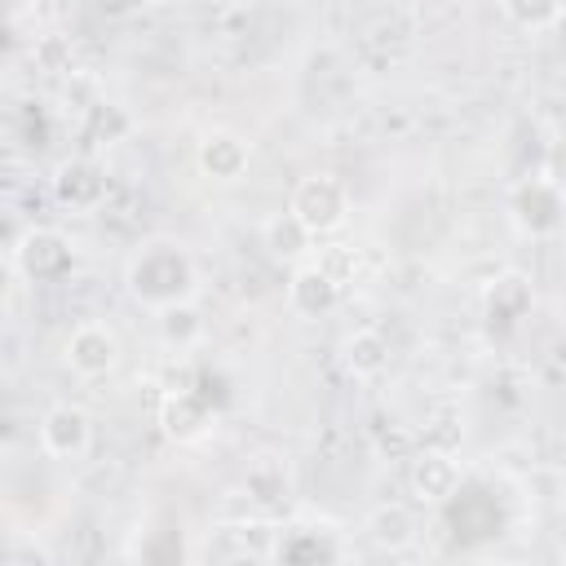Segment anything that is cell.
Listing matches in <instances>:
<instances>
[{
    "label": "cell",
    "mask_w": 566,
    "mask_h": 566,
    "mask_svg": "<svg viewBox=\"0 0 566 566\" xmlns=\"http://www.w3.org/2000/svg\"><path fill=\"white\" fill-rule=\"evenodd\" d=\"M124 287L137 305L164 314L172 305H186L195 301V287H199V270L190 261V252L177 243V239H150L142 243L128 265H124Z\"/></svg>",
    "instance_id": "6da1fadb"
},
{
    "label": "cell",
    "mask_w": 566,
    "mask_h": 566,
    "mask_svg": "<svg viewBox=\"0 0 566 566\" xmlns=\"http://www.w3.org/2000/svg\"><path fill=\"white\" fill-rule=\"evenodd\" d=\"M509 217L526 239H553L566 226V190L539 168L509 186Z\"/></svg>",
    "instance_id": "7a4b0ae2"
},
{
    "label": "cell",
    "mask_w": 566,
    "mask_h": 566,
    "mask_svg": "<svg viewBox=\"0 0 566 566\" xmlns=\"http://www.w3.org/2000/svg\"><path fill=\"white\" fill-rule=\"evenodd\" d=\"M287 212L314 239H323V234H332V230H340L349 221V186L340 177H332V172H310V177H301L292 186Z\"/></svg>",
    "instance_id": "3957f363"
},
{
    "label": "cell",
    "mask_w": 566,
    "mask_h": 566,
    "mask_svg": "<svg viewBox=\"0 0 566 566\" xmlns=\"http://www.w3.org/2000/svg\"><path fill=\"white\" fill-rule=\"evenodd\" d=\"M13 270L31 283H57L75 270V243L62 234V230H49V226H31L13 252H9Z\"/></svg>",
    "instance_id": "277c9868"
},
{
    "label": "cell",
    "mask_w": 566,
    "mask_h": 566,
    "mask_svg": "<svg viewBox=\"0 0 566 566\" xmlns=\"http://www.w3.org/2000/svg\"><path fill=\"white\" fill-rule=\"evenodd\" d=\"M119 354H124V349H119L115 327H111V323H97V318L71 327V336H66V345H62V363H66L80 380H102V376H111V371L119 367Z\"/></svg>",
    "instance_id": "5b68a950"
},
{
    "label": "cell",
    "mask_w": 566,
    "mask_h": 566,
    "mask_svg": "<svg viewBox=\"0 0 566 566\" xmlns=\"http://www.w3.org/2000/svg\"><path fill=\"white\" fill-rule=\"evenodd\" d=\"M93 447V420L75 402H57L40 416V451L49 460H84Z\"/></svg>",
    "instance_id": "8992f818"
},
{
    "label": "cell",
    "mask_w": 566,
    "mask_h": 566,
    "mask_svg": "<svg viewBox=\"0 0 566 566\" xmlns=\"http://www.w3.org/2000/svg\"><path fill=\"white\" fill-rule=\"evenodd\" d=\"M195 164H199L203 177L230 186V181H239V177L248 172V164H252V142L239 137V133H230V128H212V133L195 146Z\"/></svg>",
    "instance_id": "52a82bcc"
},
{
    "label": "cell",
    "mask_w": 566,
    "mask_h": 566,
    "mask_svg": "<svg viewBox=\"0 0 566 566\" xmlns=\"http://www.w3.org/2000/svg\"><path fill=\"white\" fill-rule=\"evenodd\" d=\"M535 305V292L522 274H500L491 287H486V301H482V314H486V327L491 336H509L522 327V318L531 314Z\"/></svg>",
    "instance_id": "ba28073f"
},
{
    "label": "cell",
    "mask_w": 566,
    "mask_h": 566,
    "mask_svg": "<svg viewBox=\"0 0 566 566\" xmlns=\"http://www.w3.org/2000/svg\"><path fill=\"white\" fill-rule=\"evenodd\" d=\"M336 301H340V283H336L332 270H323V265H296L292 270V279H287V305H292V314L323 318V314L336 310Z\"/></svg>",
    "instance_id": "9c48e42d"
},
{
    "label": "cell",
    "mask_w": 566,
    "mask_h": 566,
    "mask_svg": "<svg viewBox=\"0 0 566 566\" xmlns=\"http://www.w3.org/2000/svg\"><path fill=\"white\" fill-rule=\"evenodd\" d=\"M407 486L424 504H447V500H455V491L464 482H460V464L447 451H420L407 469Z\"/></svg>",
    "instance_id": "30bf717a"
},
{
    "label": "cell",
    "mask_w": 566,
    "mask_h": 566,
    "mask_svg": "<svg viewBox=\"0 0 566 566\" xmlns=\"http://www.w3.org/2000/svg\"><path fill=\"white\" fill-rule=\"evenodd\" d=\"M53 195H57V203L88 212V208H97L102 195H106V172H102L93 159H71V164L57 168V177H53Z\"/></svg>",
    "instance_id": "8fae6325"
},
{
    "label": "cell",
    "mask_w": 566,
    "mask_h": 566,
    "mask_svg": "<svg viewBox=\"0 0 566 566\" xmlns=\"http://www.w3.org/2000/svg\"><path fill=\"white\" fill-rule=\"evenodd\" d=\"M208 420H212L208 394H199V389H172V394L164 398V429H168L177 442L199 438Z\"/></svg>",
    "instance_id": "7c38bea8"
},
{
    "label": "cell",
    "mask_w": 566,
    "mask_h": 566,
    "mask_svg": "<svg viewBox=\"0 0 566 566\" xmlns=\"http://www.w3.org/2000/svg\"><path fill=\"white\" fill-rule=\"evenodd\" d=\"M340 358H345L354 380H376L389 367V340L380 332H371V327H358L354 336H345Z\"/></svg>",
    "instance_id": "4fadbf2b"
},
{
    "label": "cell",
    "mask_w": 566,
    "mask_h": 566,
    "mask_svg": "<svg viewBox=\"0 0 566 566\" xmlns=\"http://www.w3.org/2000/svg\"><path fill=\"white\" fill-rule=\"evenodd\" d=\"M367 535H371V544L376 548H389V553H398V548H407L411 539H416V513L407 509V504H380V509H371V517H367Z\"/></svg>",
    "instance_id": "5bb4252c"
},
{
    "label": "cell",
    "mask_w": 566,
    "mask_h": 566,
    "mask_svg": "<svg viewBox=\"0 0 566 566\" xmlns=\"http://www.w3.org/2000/svg\"><path fill=\"white\" fill-rule=\"evenodd\" d=\"M137 566H186V535L172 522L146 526L137 539Z\"/></svg>",
    "instance_id": "9a60e30c"
},
{
    "label": "cell",
    "mask_w": 566,
    "mask_h": 566,
    "mask_svg": "<svg viewBox=\"0 0 566 566\" xmlns=\"http://www.w3.org/2000/svg\"><path fill=\"white\" fill-rule=\"evenodd\" d=\"M332 562H336L332 539L318 531L301 526V531L283 535V544H279V566H332Z\"/></svg>",
    "instance_id": "2e32d148"
},
{
    "label": "cell",
    "mask_w": 566,
    "mask_h": 566,
    "mask_svg": "<svg viewBox=\"0 0 566 566\" xmlns=\"http://www.w3.org/2000/svg\"><path fill=\"white\" fill-rule=\"evenodd\" d=\"M159 336H164L168 349H195L203 340V314L195 310V301L164 310L159 314Z\"/></svg>",
    "instance_id": "e0dca14e"
},
{
    "label": "cell",
    "mask_w": 566,
    "mask_h": 566,
    "mask_svg": "<svg viewBox=\"0 0 566 566\" xmlns=\"http://www.w3.org/2000/svg\"><path fill=\"white\" fill-rule=\"evenodd\" d=\"M265 248L274 252V256H301L310 243H314V234L292 217V212H279V217H270L265 221Z\"/></svg>",
    "instance_id": "ac0fdd59"
},
{
    "label": "cell",
    "mask_w": 566,
    "mask_h": 566,
    "mask_svg": "<svg viewBox=\"0 0 566 566\" xmlns=\"http://www.w3.org/2000/svg\"><path fill=\"white\" fill-rule=\"evenodd\" d=\"M500 13L517 27H531V31H548L562 13V4H500Z\"/></svg>",
    "instance_id": "d6986e66"
},
{
    "label": "cell",
    "mask_w": 566,
    "mask_h": 566,
    "mask_svg": "<svg viewBox=\"0 0 566 566\" xmlns=\"http://www.w3.org/2000/svg\"><path fill=\"white\" fill-rule=\"evenodd\" d=\"M544 172L566 190V142H557L553 150H548V159H544Z\"/></svg>",
    "instance_id": "ffe728a7"
},
{
    "label": "cell",
    "mask_w": 566,
    "mask_h": 566,
    "mask_svg": "<svg viewBox=\"0 0 566 566\" xmlns=\"http://www.w3.org/2000/svg\"><path fill=\"white\" fill-rule=\"evenodd\" d=\"M548 35H557V44L566 49V4H562V13H557V22L548 27Z\"/></svg>",
    "instance_id": "44dd1931"
}]
</instances>
